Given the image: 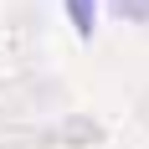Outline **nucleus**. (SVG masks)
Masks as SVG:
<instances>
[{
	"label": "nucleus",
	"mask_w": 149,
	"mask_h": 149,
	"mask_svg": "<svg viewBox=\"0 0 149 149\" xmlns=\"http://www.w3.org/2000/svg\"><path fill=\"white\" fill-rule=\"evenodd\" d=\"M67 21H72V31L88 41L93 26H98V0H67Z\"/></svg>",
	"instance_id": "obj_1"
},
{
	"label": "nucleus",
	"mask_w": 149,
	"mask_h": 149,
	"mask_svg": "<svg viewBox=\"0 0 149 149\" xmlns=\"http://www.w3.org/2000/svg\"><path fill=\"white\" fill-rule=\"evenodd\" d=\"M108 10L118 21H129V26H144L149 21V0H108Z\"/></svg>",
	"instance_id": "obj_2"
}]
</instances>
